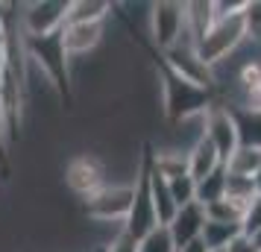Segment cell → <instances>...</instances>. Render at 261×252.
Segmentation results:
<instances>
[{"instance_id":"obj_1","label":"cell","mask_w":261,"mask_h":252,"mask_svg":"<svg viewBox=\"0 0 261 252\" xmlns=\"http://www.w3.org/2000/svg\"><path fill=\"white\" fill-rule=\"evenodd\" d=\"M159 76H162V91H165V111L170 120H191L202 118L212 106V88L197 85L185 79L182 73L167 68L159 56Z\"/></svg>"},{"instance_id":"obj_2","label":"cell","mask_w":261,"mask_h":252,"mask_svg":"<svg viewBox=\"0 0 261 252\" xmlns=\"http://www.w3.org/2000/svg\"><path fill=\"white\" fill-rule=\"evenodd\" d=\"M247 41L244 33V21L241 15L235 18H217L200 38H197V53L205 68H217L220 62H226L241 44Z\"/></svg>"},{"instance_id":"obj_3","label":"cell","mask_w":261,"mask_h":252,"mask_svg":"<svg viewBox=\"0 0 261 252\" xmlns=\"http://www.w3.org/2000/svg\"><path fill=\"white\" fill-rule=\"evenodd\" d=\"M202 135L217 147V153L223 158V164L229 158L238 153V147H241V129H238V120L232 115V108L223 106L220 100H214L208 111L202 115Z\"/></svg>"},{"instance_id":"obj_4","label":"cell","mask_w":261,"mask_h":252,"mask_svg":"<svg viewBox=\"0 0 261 252\" xmlns=\"http://www.w3.org/2000/svg\"><path fill=\"white\" fill-rule=\"evenodd\" d=\"M27 44V59L38 65L41 73H47L53 85H65V68H68V53H65V41H62V30L53 36H41V38H30L24 36Z\"/></svg>"},{"instance_id":"obj_5","label":"cell","mask_w":261,"mask_h":252,"mask_svg":"<svg viewBox=\"0 0 261 252\" xmlns=\"http://www.w3.org/2000/svg\"><path fill=\"white\" fill-rule=\"evenodd\" d=\"M153 229H159V217L153 208V197H150V176H147V161H141L138 176H135V200H132V211L123 223V232L129 235L135 243L147 238Z\"/></svg>"},{"instance_id":"obj_6","label":"cell","mask_w":261,"mask_h":252,"mask_svg":"<svg viewBox=\"0 0 261 252\" xmlns=\"http://www.w3.org/2000/svg\"><path fill=\"white\" fill-rule=\"evenodd\" d=\"M135 200V185H106L103 191L85 200L88 217H94L100 223H126Z\"/></svg>"},{"instance_id":"obj_7","label":"cell","mask_w":261,"mask_h":252,"mask_svg":"<svg viewBox=\"0 0 261 252\" xmlns=\"http://www.w3.org/2000/svg\"><path fill=\"white\" fill-rule=\"evenodd\" d=\"M68 9H71L68 0H41V3H30L24 18H21V21H24V36L41 38V36H53V33L65 30Z\"/></svg>"},{"instance_id":"obj_8","label":"cell","mask_w":261,"mask_h":252,"mask_svg":"<svg viewBox=\"0 0 261 252\" xmlns=\"http://www.w3.org/2000/svg\"><path fill=\"white\" fill-rule=\"evenodd\" d=\"M188 15H185V3H153L150 12V36L159 44V50L165 53L179 41V36L185 33Z\"/></svg>"},{"instance_id":"obj_9","label":"cell","mask_w":261,"mask_h":252,"mask_svg":"<svg viewBox=\"0 0 261 252\" xmlns=\"http://www.w3.org/2000/svg\"><path fill=\"white\" fill-rule=\"evenodd\" d=\"M65 182L73 193L80 197H94L97 191L106 188V167L94 156H73L65 167Z\"/></svg>"},{"instance_id":"obj_10","label":"cell","mask_w":261,"mask_h":252,"mask_svg":"<svg viewBox=\"0 0 261 252\" xmlns=\"http://www.w3.org/2000/svg\"><path fill=\"white\" fill-rule=\"evenodd\" d=\"M208 223V217H205V205L200 203H191V205H182L176 211V217L170 220V235H173V243H176V249H182L185 243L191 240L202 238V229Z\"/></svg>"},{"instance_id":"obj_11","label":"cell","mask_w":261,"mask_h":252,"mask_svg":"<svg viewBox=\"0 0 261 252\" xmlns=\"http://www.w3.org/2000/svg\"><path fill=\"white\" fill-rule=\"evenodd\" d=\"M144 161H147V176H150V197H153V208H155V217H159V226H170V220L176 217L179 205L176 200H173V193H170V185H167V179L155 170L153 164V153L147 150V156H144Z\"/></svg>"},{"instance_id":"obj_12","label":"cell","mask_w":261,"mask_h":252,"mask_svg":"<svg viewBox=\"0 0 261 252\" xmlns=\"http://www.w3.org/2000/svg\"><path fill=\"white\" fill-rule=\"evenodd\" d=\"M217 167H223V158H220V153H217V147H214L205 135H200V138L188 147V173H191V179L202 182L205 176H212Z\"/></svg>"},{"instance_id":"obj_13","label":"cell","mask_w":261,"mask_h":252,"mask_svg":"<svg viewBox=\"0 0 261 252\" xmlns=\"http://www.w3.org/2000/svg\"><path fill=\"white\" fill-rule=\"evenodd\" d=\"M103 26L106 24H65L62 30V41H65V53L71 56H85L100 44L103 38Z\"/></svg>"},{"instance_id":"obj_14","label":"cell","mask_w":261,"mask_h":252,"mask_svg":"<svg viewBox=\"0 0 261 252\" xmlns=\"http://www.w3.org/2000/svg\"><path fill=\"white\" fill-rule=\"evenodd\" d=\"M112 3L106 0H73L65 24H106Z\"/></svg>"},{"instance_id":"obj_15","label":"cell","mask_w":261,"mask_h":252,"mask_svg":"<svg viewBox=\"0 0 261 252\" xmlns=\"http://www.w3.org/2000/svg\"><path fill=\"white\" fill-rule=\"evenodd\" d=\"M244 235L241 223H220V220H208L202 229V240L212 252H226L232 246V240H238Z\"/></svg>"},{"instance_id":"obj_16","label":"cell","mask_w":261,"mask_h":252,"mask_svg":"<svg viewBox=\"0 0 261 252\" xmlns=\"http://www.w3.org/2000/svg\"><path fill=\"white\" fill-rule=\"evenodd\" d=\"M226 170H229L232 176L258 179V176H261V147H247V144H241L235 156L226 161Z\"/></svg>"},{"instance_id":"obj_17","label":"cell","mask_w":261,"mask_h":252,"mask_svg":"<svg viewBox=\"0 0 261 252\" xmlns=\"http://www.w3.org/2000/svg\"><path fill=\"white\" fill-rule=\"evenodd\" d=\"M223 197H226V164L217 167L202 182H197V203L200 205H212L217 200H223Z\"/></svg>"},{"instance_id":"obj_18","label":"cell","mask_w":261,"mask_h":252,"mask_svg":"<svg viewBox=\"0 0 261 252\" xmlns=\"http://www.w3.org/2000/svg\"><path fill=\"white\" fill-rule=\"evenodd\" d=\"M135 252H179L176 243H173V235L167 226H159L153 229L147 238H141L135 243Z\"/></svg>"},{"instance_id":"obj_19","label":"cell","mask_w":261,"mask_h":252,"mask_svg":"<svg viewBox=\"0 0 261 252\" xmlns=\"http://www.w3.org/2000/svg\"><path fill=\"white\" fill-rule=\"evenodd\" d=\"M167 185H170V193H173V200H176L179 208L197 203V182L191 179V173H179V176H173V179H167Z\"/></svg>"},{"instance_id":"obj_20","label":"cell","mask_w":261,"mask_h":252,"mask_svg":"<svg viewBox=\"0 0 261 252\" xmlns=\"http://www.w3.org/2000/svg\"><path fill=\"white\" fill-rule=\"evenodd\" d=\"M241 21H244L247 41L261 44V0H247V6L241 12Z\"/></svg>"},{"instance_id":"obj_21","label":"cell","mask_w":261,"mask_h":252,"mask_svg":"<svg viewBox=\"0 0 261 252\" xmlns=\"http://www.w3.org/2000/svg\"><path fill=\"white\" fill-rule=\"evenodd\" d=\"M241 229H244V235H247V238H252L255 232H261V193H255V197H252V203L247 205V214H244Z\"/></svg>"},{"instance_id":"obj_22","label":"cell","mask_w":261,"mask_h":252,"mask_svg":"<svg viewBox=\"0 0 261 252\" xmlns=\"http://www.w3.org/2000/svg\"><path fill=\"white\" fill-rule=\"evenodd\" d=\"M226 252H258V249H255V243H252L247 235H241L238 240H232V246H229Z\"/></svg>"},{"instance_id":"obj_23","label":"cell","mask_w":261,"mask_h":252,"mask_svg":"<svg viewBox=\"0 0 261 252\" xmlns=\"http://www.w3.org/2000/svg\"><path fill=\"white\" fill-rule=\"evenodd\" d=\"M9 120H6V111H3V106H0V156H3V150H6V138H9Z\"/></svg>"},{"instance_id":"obj_24","label":"cell","mask_w":261,"mask_h":252,"mask_svg":"<svg viewBox=\"0 0 261 252\" xmlns=\"http://www.w3.org/2000/svg\"><path fill=\"white\" fill-rule=\"evenodd\" d=\"M179 252H212V249L205 246V240H202V238H197V240H191V243H185Z\"/></svg>"},{"instance_id":"obj_25","label":"cell","mask_w":261,"mask_h":252,"mask_svg":"<svg viewBox=\"0 0 261 252\" xmlns=\"http://www.w3.org/2000/svg\"><path fill=\"white\" fill-rule=\"evenodd\" d=\"M6 9H9V6H3V3H0V24H6V18H9V12H6Z\"/></svg>"},{"instance_id":"obj_26","label":"cell","mask_w":261,"mask_h":252,"mask_svg":"<svg viewBox=\"0 0 261 252\" xmlns=\"http://www.w3.org/2000/svg\"><path fill=\"white\" fill-rule=\"evenodd\" d=\"M249 240H252V243H255V249L261 252V232H255V235H252V238H249Z\"/></svg>"}]
</instances>
